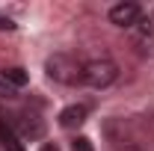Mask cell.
<instances>
[{
  "instance_id": "obj_7",
  "label": "cell",
  "mask_w": 154,
  "mask_h": 151,
  "mask_svg": "<svg viewBox=\"0 0 154 151\" xmlns=\"http://www.w3.org/2000/svg\"><path fill=\"white\" fill-rule=\"evenodd\" d=\"M21 119H24V122H21L24 136H33V139H36V136H42V131H45V125H42V122H30L33 116H21Z\"/></svg>"
},
{
  "instance_id": "obj_5",
  "label": "cell",
  "mask_w": 154,
  "mask_h": 151,
  "mask_svg": "<svg viewBox=\"0 0 154 151\" xmlns=\"http://www.w3.org/2000/svg\"><path fill=\"white\" fill-rule=\"evenodd\" d=\"M0 145H3L6 151H24V145L18 142L15 131H12V128H9V125L3 122V119H0Z\"/></svg>"
},
{
  "instance_id": "obj_8",
  "label": "cell",
  "mask_w": 154,
  "mask_h": 151,
  "mask_svg": "<svg viewBox=\"0 0 154 151\" xmlns=\"http://www.w3.org/2000/svg\"><path fill=\"white\" fill-rule=\"evenodd\" d=\"M71 151H95V145H92L89 136H77L74 142H71Z\"/></svg>"
},
{
  "instance_id": "obj_6",
  "label": "cell",
  "mask_w": 154,
  "mask_h": 151,
  "mask_svg": "<svg viewBox=\"0 0 154 151\" xmlns=\"http://www.w3.org/2000/svg\"><path fill=\"white\" fill-rule=\"evenodd\" d=\"M3 80L12 86V89H21V86H27V80H30V74L24 71V68H18V65H12V68H3Z\"/></svg>"
},
{
  "instance_id": "obj_3",
  "label": "cell",
  "mask_w": 154,
  "mask_h": 151,
  "mask_svg": "<svg viewBox=\"0 0 154 151\" xmlns=\"http://www.w3.org/2000/svg\"><path fill=\"white\" fill-rule=\"evenodd\" d=\"M139 18H142V9L136 3H116L110 9V21L116 27H134V24H139Z\"/></svg>"
},
{
  "instance_id": "obj_10",
  "label": "cell",
  "mask_w": 154,
  "mask_h": 151,
  "mask_svg": "<svg viewBox=\"0 0 154 151\" xmlns=\"http://www.w3.org/2000/svg\"><path fill=\"white\" fill-rule=\"evenodd\" d=\"M0 30H15V24H12L9 18H0Z\"/></svg>"
},
{
  "instance_id": "obj_2",
  "label": "cell",
  "mask_w": 154,
  "mask_h": 151,
  "mask_svg": "<svg viewBox=\"0 0 154 151\" xmlns=\"http://www.w3.org/2000/svg\"><path fill=\"white\" fill-rule=\"evenodd\" d=\"M119 77V65H116L110 57H98L86 62V71H83V83L92 86V89H107Z\"/></svg>"
},
{
  "instance_id": "obj_1",
  "label": "cell",
  "mask_w": 154,
  "mask_h": 151,
  "mask_svg": "<svg viewBox=\"0 0 154 151\" xmlns=\"http://www.w3.org/2000/svg\"><path fill=\"white\" fill-rule=\"evenodd\" d=\"M45 71L51 80H57L62 86H80L83 83V71H86V62L74 54H54L45 62Z\"/></svg>"
},
{
  "instance_id": "obj_9",
  "label": "cell",
  "mask_w": 154,
  "mask_h": 151,
  "mask_svg": "<svg viewBox=\"0 0 154 151\" xmlns=\"http://www.w3.org/2000/svg\"><path fill=\"white\" fill-rule=\"evenodd\" d=\"M12 98H15V89H12V86L0 77V101H12Z\"/></svg>"
},
{
  "instance_id": "obj_11",
  "label": "cell",
  "mask_w": 154,
  "mask_h": 151,
  "mask_svg": "<svg viewBox=\"0 0 154 151\" xmlns=\"http://www.w3.org/2000/svg\"><path fill=\"white\" fill-rule=\"evenodd\" d=\"M119 151H142L139 145H125V148H119Z\"/></svg>"
},
{
  "instance_id": "obj_4",
  "label": "cell",
  "mask_w": 154,
  "mask_h": 151,
  "mask_svg": "<svg viewBox=\"0 0 154 151\" xmlns=\"http://www.w3.org/2000/svg\"><path fill=\"white\" fill-rule=\"evenodd\" d=\"M86 107L83 104H71V107H65L62 113H59V128H65V131H74V128H80L83 122H86Z\"/></svg>"
},
{
  "instance_id": "obj_12",
  "label": "cell",
  "mask_w": 154,
  "mask_h": 151,
  "mask_svg": "<svg viewBox=\"0 0 154 151\" xmlns=\"http://www.w3.org/2000/svg\"><path fill=\"white\" fill-rule=\"evenodd\" d=\"M42 151H59L57 145H51V142H48V145H42Z\"/></svg>"
}]
</instances>
